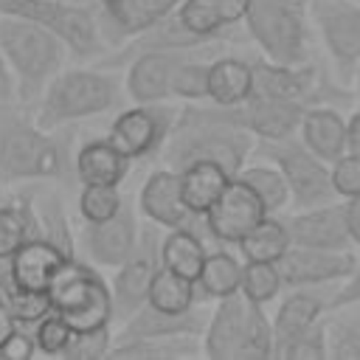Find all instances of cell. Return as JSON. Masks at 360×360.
Returning a JSON list of instances; mask_svg holds the SVG:
<instances>
[{
	"instance_id": "obj_45",
	"label": "cell",
	"mask_w": 360,
	"mask_h": 360,
	"mask_svg": "<svg viewBox=\"0 0 360 360\" xmlns=\"http://www.w3.org/2000/svg\"><path fill=\"white\" fill-rule=\"evenodd\" d=\"M34 338H37V349L45 357H62L70 338H73V326L59 315V312H48L42 321L34 323Z\"/></svg>"
},
{
	"instance_id": "obj_16",
	"label": "cell",
	"mask_w": 360,
	"mask_h": 360,
	"mask_svg": "<svg viewBox=\"0 0 360 360\" xmlns=\"http://www.w3.org/2000/svg\"><path fill=\"white\" fill-rule=\"evenodd\" d=\"M290 245H304V248H321V250H349L352 233L346 222V202H323L312 208H301L298 214L284 219Z\"/></svg>"
},
{
	"instance_id": "obj_43",
	"label": "cell",
	"mask_w": 360,
	"mask_h": 360,
	"mask_svg": "<svg viewBox=\"0 0 360 360\" xmlns=\"http://www.w3.org/2000/svg\"><path fill=\"white\" fill-rule=\"evenodd\" d=\"M278 360H326L329 357V343H326V318L287 340L278 352Z\"/></svg>"
},
{
	"instance_id": "obj_12",
	"label": "cell",
	"mask_w": 360,
	"mask_h": 360,
	"mask_svg": "<svg viewBox=\"0 0 360 360\" xmlns=\"http://www.w3.org/2000/svg\"><path fill=\"white\" fill-rule=\"evenodd\" d=\"M253 65V96L267 98H284L295 104H323L326 98L343 101L346 96L338 90H329V82L318 73L315 65H281L273 59L250 62Z\"/></svg>"
},
{
	"instance_id": "obj_46",
	"label": "cell",
	"mask_w": 360,
	"mask_h": 360,
	"mask_svg": "<svg viewBox=\"0 0 360 360\" xmlns=\"http://www.w3.org/2000/svg\"><path fill=\"white\" fill-rule=\"evenodd\" d=\"M115 338L110 326H98V329H87V332H73L62 360H101L110 354Z\"/></svg>"
},
{
	"instance_id": "obj_25",
	"label": "cell",
	"mask_w": 360,
	"mask_h": 360,
	"mask_svg": "<svg viewBox=\"0 0 360 360\" xmlns=\"http://www.w3.org/2000/svg\"><path fill=\"white\" fill-rule=\"evenodd\" d=\"M298 138L326 163H335L346 155V118L329 104H309L304 110Z\"/></svg>"
},
{
	"instance_id": "obj_5",
	"label": "cell",
	"mask_w": 360,
	"mask_h": 360,
	"mask_svg": "<svg viewBox=\"0 0 360 360\" xmlns=\"http://www.w3.org/2000/svg\"><path fill=\"white\" fill-rule=\"evenodd\" d=\"M48 295H51L53 312H59L73 326V332L110 326L115 321L110 284L93 264L79 262V256L68 259L56 270L48 287Z\"/></svg>"
},
{
	"instance_id": "obj_41",
	"label": "cell",
	"mask_w": 360,
	"mask_h": 360,
	"mask_svg": "<svg viewBox=\"0 0 360 360\" xmlns=\"http://www.w3.org/2000/svg\"><path fill=\"white\" fill-rule=\"evenodd\" d=\"M284 281L276 262H245L242 267V287L239 292L253 304H267L281 292Z\"/></svg>"
},
{
	"instance_id": "obj_56",
	"label": "cell",
	"mask_w": 360,
	"mask_h": 360,
	"mask_svg": "<svg viewBox=\"0 0 360 360\" xmlns=\"http://www.w3.org/2000/svg\"><path fill=\"white\" fill-rule=\"evenodd\" d=\"M6 267H8V262H0V276L6 273Z\"/></svg>"
},
{
	"instance_id": "obj_19",
	"label": "cell",
	"mask_w": 360,
	"mask_h": 360,
	"mask_svg": "<svg viewBox=\"0 0 360 360\" xmlns=\"http://www.w3.org/2000/svg\"><path fill=\"white\" fill-rule=\"evenodd\" d=\"M208 51V48H202ZM194 51H143L127 62L124 93L135 104H155L172 98V73Z\"/></svg>"
},
{
	"instance_id": "obj_18",
	"label": "cell",
	"mask_w": 360,
	"mask_h": 360,
	"mask_svg": "<svg viewBox=\"0 0 360 360\" xmlns=\"http://www.w3.org/2000/svg\"><path fill=\"white\" fill-rule=\"evenodd\" d=\"M183 0H98V28L107 45L118 48L169 17Z\"/></svg>"
},
{
	"instance_id": "obj_39",
	"label": "cell",
	"mask_w": 360,
	"mask_h": 360,
	"mask_svg": "<svg viewBox=\"0 0 360 360\" xmlns=\"http://www.w3.org/2000/svg\"><path fill=\"white\" fill-rule=\"evenodd\" d=\"M276 352V335H273V321L264 315L262 304H250L245 338L239 343L236 360H267Z\"/></svg>"
},
{
	"instance_id": "obj_31",
	"label": "cell",
	"mask_w": 360,
	"mask_h": 360,
	"mask_svg": "<svg viewBox=\"0 0 360 360\" xmlns=\"http://www.w3.org/2000/svg\"><path fill=\"white\" fill-rule=\"evenodd\" d=\"M242 267H245V262H239L231 250H225V248L208 250V256L202 262V270L197 276L200 298L219 301V298H225L231 292H239V287H242Z\"/></svg>"
},
{
	"instance_id": "obj_28",
	"label": "cell",
	"mask_w": 360,
	"mask_h": 360,
	"mask_svg": "<svg viewBox=\"0 0 360 360\" xmlns=\"http://www.w3.org/2000/svg\"><path fill=\"white\" fill-rule=\"evenodd\" d=\"M228 183H231V174L214 160H197V163L180 169L183 200L194 217H205Z\"/></svg>"
},
{
	"instance_id": "obj_37",
	"label": "cell",
	"mask_w": 360,
	"mask_h": 360,
	"mask_svg": "<svg viewBox=\"0 0 360 360\" xmlns=\"http://www.w3.org/2000/svg\"><path fill=\"white\" fill-rule=\"evenodd\" d=\"M236 177H242L264 202L267 214H278L284 211L292 197H290V186L281 174V169L276 163H253V166H245Z\"/></svg>"
},
{
	"instance_id": "obj_33",
	"label": "cell",
	"mask_w": 360,
	"mask_h": 360,
	"mask_svg": "<svg viewBox=\"0 0 360 360\" xmlns=\"http://www.w3.org/2000/svg\"><path fill=\"white\" fill-rule=\"evenodd\" d=\"M287 248H290V233L284 219H278L276 214H267L239 242V253L245 262H278Z\"/></svg>"
},
{
	"instance_id": "obj_54",
	"label": "cell",
	"mask_w": 360,
	"mask_h": 360,
	"mask_svg": "<svg viewBox=\"0 0 360 360\" xmlns=\"http://www.w3.org/2000/svg\"><path fill=\"white\" fill-rule=\"evenodd\" d=\"M17 326H20V323L14 321V315L8 312V307L0 301V346H3V343L11 338V332H14Z\"/></svg>"
},
{
	"instance_id": "obj_53",
	"label": "cell",
	"mask_w": 360,
	"mask_h": 360,
	"mask_svg": "<svg viewBox=\"0 0 360 360\" xmlns=\"http://www.w3.org/2000/svg\"><path fill=\"white\" fill-rule=\"evenodd\" d=\"M346 152L360 155V110L346 121Z\"/></svg>"
},
{
	"instance_id": "obj_1",
	"label": "cell",
	"mask_w": 360,
	"mask_h": 360,
	"mask_svg": "<svg viewBox=\"0 0 360 360\" xmlns=\"http://www.w3.org/2000/svg\"><path fill=\"white\" fill-rule=\"evenodd\" d=\"M253 149H256V138L239 124H233L225 107L219 104L202 107L200 101H186V107L177 110L174 127L160 155L166 166L174 172L197 160H214L231 177H236L248 166Z\"/></svg>"
},
{
	"instance_id": "obj_9",
	"label": "cell",
	"mask_w": 360,
	"mask_h": 360,
	"mask_svg": "<svg viewBox=\"0 0 360 360\" xmlns=\"http://www.w3.org/2000/svg\"><path fill=\"white\" fill-rule=\"evenodd\" d=\"M160 239H163L160 225H155V222L141 225L132 253L115 267L110 290H112V315L118 323H124L132 312H138L146 304L149 284L163 264L160 262Z\"/></svg>"
},
{
	"instance_id": "obj_38",
	"label": "cell",
	"mask_w": 360,
	"mask_h": 360,
	"mask_svg": "<svg viewBox=\"0 0 360 360\" xmlns=\"http://www.w3.org/2000/svg\"><path fill=\"white\" fill-rule=\"evenodd\" d=\"M208 73L211 62L200 56H186L172 73V98L180 101H208Z\"/></svg>"
},
{
	"instance_id": "obj_2",
	"label": "cell",
	"mask_w": 360,
	"mask_h": 360,
	"mask_svg": "<svg viewBox=\"0 0 360 360\" xmlns=\"http://www.w3.org/2000/svg\"><path fill=\"white\" fill-rule=\"evenodd\" d=\"M20 112H0V183L65 180L73 172L70 138L53 135Z\"/></svg>"
},
{
	"instance_id": "obj_26",
	"label": "cell",
	"mask_w": 360,
	"mask_h": 360,
	"mask_svg": "<svg viewBox=\"0 0 360 360\" xmlns=\"http://www.w3.org/2000/svg\"><path fill=\"white\" fill-rule=\"evenodd\" d=\"M129 158L118 152L107 138L84 141L73 155V172L79 183H101V186H121L129 174Z\"/></svg>"
},
{
	"instance_id": "obj_35",
	"label": "cell",
	"mask_w": 360,
	"mask_h": 360,
	"mask_svg": "<svg viewBox=\"0 0 360 360\" xmlns=\"http://www.w3.org/2000/svg\"><path fill=\"white\" fill-rule=\"evenodd\" d=\"M37 205V217H39V233L42 239H48L53 248H59L68 259H76V233L73 225L65 214V205L56 194L45 191L39 197H34Z\"/></svg>"
},
{
	"instance_id": "obj_50",
	"label": "cell",
	"mask_w": 360,
	"mask_h": 360,
	"mask_svg": "<svg viewBox=\"0 0 360 360\" xmlns=\"http://www.w3.org/2000/svg\"><path fill=\"white\" fill-rule=\"evenodd\" d=\"M214 6H217V11H219L222 22L231 28V25L245 22L248 8H250V0H214Z\"/></svg>"
},
{
	"instance_id": "obj_32",
	"label": "cell",
	"mask_w": 360,
	"mask_h": 360,
	"mask_svg": "<svg viewBox=\"0 0 360 360\" xmlns=\"http://www.w3.org/2000/svg\"><path fill=\"white\" fill-rule=\"evenodd\" d=\"M200 301V290H197V281L169 270L160 264V270L155 273L152 284H149V298L146 304L163 309V312H186L191 307H197Z\"/></svg>"
},
{
	"instance_id": "obj_6",
	"label": "cell",
	"mask_w": 360,
	"mask_h": 360,
	"mask_svg": "<svg viewBox=\"0 0 360 360\" xmlns=\"http://www.w3.org/2000/svg\"><path fill=\"white\" fill-rule=\"evenodd\" d=\"M307 11L309 8L284 0H250L245 28L264 53V59L281 65H301L309 53Z\"/></svg>"
},
{
	"instance_id": "obj_24",
	"label": "cell",
	"mask_w": 360,
	"mask_h": 360,
	"mask_svg": "<svg viewBox=\"0 0 360 360\" xmlns=\"http://www.w3.org/2000/svg\"><path fill=\"white\" fill-rule=\"evenodd\" d=\"M329 312V298L318 292V287H295V292H290L276 315H273V335H276V352L292 340L295 335H301L304 329H309L312 323H318L321 318H326ZM273 352V357H276Z\"/></svg>"
},
{
	"instance_id": "obj_30",
	"label": "cell",
	"mask_w": 360,
	"mask_h": 360,
	"mask_svg": "<svg viewBox=\"0 0 360 360\" xmlns=\"http://www.w3.org/2000/svg\"><path fill=\"white\" fill-rule=\"evenodd\" d=\"M39 233V217L34 197L22 194L8 205H0V262H8L17 248H22L28 239H37Z\"/></svg>"
},
{
	"instance_id": "obj_52",
	"label": "cell",
	"mask_w": 360,
	"mask_h": 360,
	"mask_svg": "<svg viewBox=\"0 0 360 360\" xmlns=\"http://www.w3.org/2000/svg\"><path fill=\"white\" fill-rule=\"evenodd\" d=\"M343 202H346V222H349L352 242L360 245V194H357V197H349V200H343Z\"/></svg>"
},
{
	"instance_id": "obj_8",
	"label": "cell",
	"mask_w": 360,
	"mask_h": 360,
	"mask_svg": "<svg viewBox=\"0 0 360 360\" xmlns=\"http://www.w3.org/2000/svg\"><path fill=\"white\" fill-rule=\"evenodd\" d=\"M256 152L281 169L290 186L292 205L298 211L340 200L332 186V163H326L312 149H307L298 135L284 141H256Z\"/></svg>"
},
{
	"instance_id": "obj_36",
	"label": "cell",
	"mask_w": 360,
	"mask_h": 360,
	"mask_svg": "<svg viewBox=\"0 0 360 360\" xmlns=\"http://www.w3.org/2000/svg\"><path fill=\"white\" fill-rule=\"evenodd\" d=\"M0 301L8 307V312L14 315V321L20 326H34L48 312H53L51 295L48 292H39V290H25V287L14 284L11 276H8V267L0 276Z\"/></svg>"
},
{
	"instance_id": "obj_17",
	"label": "cell",
	"mask_w": 360,
	"mask_h": 360,
	"mask_svg": "<svg viewBox=\"0 0 360 360\" xmlns=\"http://www.w3.org/2000/svg\"><path fill=\"white\" fill-rule=\"evenodd\" d=\"M233 124L248 129L256 141H284L298 135L304 104L284 101V98H267V96H250L245 104L225 107Z\"/></svg>"
},
{
	"instance_id": "obj_44",
	"label": "cell",
	"mask_w": 360,
	"mask_h": 360,
	"mask_svg": "<svg viewBox=\"0 0 360 360\" xmlns=\"http://www.w3.org/2000/svg\"><path fill=\"white\" fill-rule=\"evenodd\" d=\"M326 343L332 360H360V318L326 321Z\"/></svg>"
},
{
	"instance_id": "obj_3",
	"label": "cell",
	"mask_w": 360,
	"mask_h": 360,
	"mask_svg": "<svg viewBox=\"0 0 360 360\" xmlns=\"http://www.w3.org/2000/svg\"><path fill=\"white\" fill-rule=\"evenodd\" d=\"M0 53L14 70L17 101L31 104L39 101L48 82L62 70L68 48L42 25L22 17L0 14Z\"/></svg>"
},
{
	"instance_id": "obj_14",
	"label": "cell",
	"mask_w": 360,
	"mask_h": 360,
	"mask_svg": "<svg viewBox=\"0 0 360 360\" xmlns=\"http://www.w3.org/2000/svg\"><path fill=\"white\" fill-rule=\"evenodd\" d=\"M284 287H323L335 281H346L357 259L352 250H321V248H304V245H290L284 256L276 262Z\"/></svg>"
},
{
	"instance_id": "obj_13",
	"label": "cell",
	"mask_w": 360,
	"mask_h": 360,
	"mask_svg": "<svg viewBox=\"0 0 360 360\" xmlns=\"http://www.w3.org/2000/svg\"><path fill=\"white\" fill-rule=\"evenodd\" d=\"M264 217L267 208L262 197L242 177H231L219 200L205 214V233L219 245H239Z\"/></svg>"
},
{
	"instance_id": "obj_47",
	"label": "cell",
	"mask_w": 360,
	"mask_h": 360,
	"mask_svg": "<svg viewBox=\"0 0 360 360\" xmlns=\"http://www.w3.org/2000/svg\"><path fill=\"white\" fill-rule=\"evenodd\" d=\"M332 186L340 200L360 194V155L346 152L332 163Z\"/></svg>"
},
{
	"instance_id": "obj_4",
	"label": "cell",
	"mask_w": 360,
	"mask_h": 360,
	"mask_svg": "<svg viewBox=\"0 0 360 360\" xmlns=\"http://www.w3.org/2000/svg\"><path fill=\"white\" fill-rule=\"evenodd\" d=\"M121 84L110 70L101 68H70L59 70L39 96L37 124L59 129L70 121L110 112L121 104Z\"/></svg>"
},
{
	"instance_id": "obj_34",
	"label": "cell",
	"mask_w": 360,
	"mask_h": 360,
	"mask_svg": "<svg viewBox=\"0 0 360 360\" xmlns=\"http://www.w3.org/2000/svg\"><path fill=\"white\" fill-rule=\"evenodd\" d=\"M194 343L191 335H180V338H127V340H115L107 357L115 360H166V357H186L194 354Z\"/></svg>"
},
{
	"instance_id": "obj_51",
	"label": "cell",
	"mask_w": 360,
	"mask_h": 360,
	"mask_svg": "<svg viewBox=\"0 0 360 360\" xmlns=\"http://www.w3.org/2000/svg\"><path fill=\"white\" fill-rule=\"evenodd\" d=\"M14 101H17V79H14V70L8 68L6 56L0 53V110H6Z\"/></svg>"
},
{
	"instance_id": "obj_23",
	"label": "cell",
	"mask_w": 360,
	"mask_h": 360,
	"mask_svg": "<svg viewBox=\"0 0 360 360\" xmlns=\"http://www.w3.org/2000/svg\"><path fill=\"white\" fill-rule=\"evenodd\" d=\"M65 262H68V256L59 248H53L42 236H37V239H28L22 248H17V253L8 259V276L14 284H20L25 290L48 292L56 270Z\"/></svg>"
},
{
	"instance_id": "obj_55",
	"label": "cell",
	"mask_w": 360,
	"mask_h": 360,
	"mask_svg": "<svg viewBox=\"0 0 360 360\" xmlns=\"http://www.w3.org/2000/svg\"><path fill=\"white\" fill-rule=\"evenodd\" d=\"M354 82H357V96H360V68H357V73H354Z\"/></svg>"
},
{
	"instance_id": "obj_11",
	"label": "cell",
	"mask_w": 360,
	"mask_h": 360,
	"mask_svg": "<svg viewBox=\"0 0 360 360\" xmlns=\"http://www.w3.org/2000/svg\"><path fill=\"white\" fill-rule=\"evenodd\" d=\"M309 14L335 70L352 79L360 68V0H312Z\"/></svg>"
},
{
	"instance_id": "obj_40",
	"label": "cell",
	"mask_w": 360,
	"mask_h": 360,
	"mask_svg": "<svg viewBox=\"0 0 360 360\" xmlns=\"http://www.w3.org/2000/svg\"><path fill=\"white\" fill-rule=\"evenodd\" d=\"M177 20L183 22V28L188 34H194L197 39H222L225 37V22L214 6V0H183L174 8Z\"/></svg>"
},
{
	"instance_id": "obj_49",
	"label": "cell",
	"mask_w": 360,
	"mask_h": 360,
	"mask_svg": "<svg viewBox=\"0 0 360 360\" xmlns=\"http://www.w3.org/2000/svg\"><path fill=\"white\" fill-rule=\"evenodd\" d=\"M354 304H360V262H357L354 273L346 278V284L332 292V298H329V312H332V309H343V307H354Z\"/></svg>"
},
{
	"instance_id": "obj_48",
	"label": "cell",
	"mask_w": 360,
	"mask_h": 360,
	"mask_svg": "<svg viewBox=\"0 0 360 360\" xmlns=\"http://www.w3.org/2000/svg\"><path fill=\"white\" fill-rule=\"evenodd\" d=\"M37 352L39 349H37L34 326H17L11 338L0 346V360H31Z\"/></svg>"
},
{
	"instance_id": "obj_10",
	"label": "cell",
	"mask_w": 360,
	"mask_h": 360,
	"mask_svg": "<svg viewBox=\"0 0 360 360\" xmlns=\"http://www.w3.org/2000/svg\"><path fill=\"white\" fill-rule=\"evenodd\" d=\"M174 118H177V110L166 107L163 101L132 104L112 118L107 141L118 152H124L129 160L152 158V155H160V149L174 127Z\"/></svg>"
},
{
	"instance_id": "obj_21",
	"label": "cell",
	"mask_w": 360,
	"mask_h": 360,
	"mask_svg": "<svg viewBox=\"0 0 360 360\" xmlns=\"http://www.w3.org/2000/svg\"><path fill=\"white\" fill-rule=\"evenodd\" d=\"M250 304L253 301H248L242 292H231L214 304L202 332V352L211 360H236L239 343L245 338Z\"/></svg>"
},
{
	"instance_id": "obj_20",
	"label": "cell",
	"mask_w": 360,
	"mask_h": 360,
	"mask_svg": "<svg viewBox=\"0 0 360 360\" xmlns=\"http://www.w3.org/2000/svg\"><path fill=\"white\" fill-rule=\"evenodd\" d=\"M138 211L143 214L146 222H155L160 228H177V225H191V219H202L194 217L183 200V186H180V172L174 169H155L141 191H138Z\"/></svg>"
},
{
	"instance_id": "obj_15",
	"label": "cell",
	"mask_w": 360,
	"mask_h": 360,
	"mask_svg": "<svg viewBox=\"0 0 360 360\" xmlns=\"http://www.w3.org/2000/svg\"><path fill=\"white\" fill-rule=\"evenodd\" d=\"M138 233H141V225H138L135 205L129 200H124V205L115 217L101 219V222H84L79 242L93 264L115 270L132 253Z\"/></svg>"
},
{
	"instance_id": "obj_22",
	"label": "cell",
	"mask_w": 360,
	"mask_h": 360,
	"mask_svg": "<svg viewBox=\"0 0 360 360\" xmlns=\"http://www.w3.org/2000/svg\"><path fill=\"white\" fill-rule=\"evenodd\" d=\"M208 315L205 309L191 307L186 312H163L152 304H143L138 312H132L115 340H127V338H180V335H191V338H200L205 332V323H208Z\"/></svg>"
},
{
	"instance_id": "obj_7",
	"label": "cell",
	"mask_w": 360,
	"mask_h": 360,
	"mask_svg": "<svg viewBox=\"0 0 360 360\" xmlns=\"http://www.w3.org/2000/svg\"><path fill=\"white\" fill-rule=\"evenodd\" d=\"M0 14L22 17L48 28L79 59L101 56L107 48L96 14L68 0H0Z\"/></svg>"
},
{
	"instance_id": "obj_42",
	"label": "cell",
	"mask_w": 360,
	"mask_h": 360,
	"mask_svg": "<svg viewBox=\"0 0 360 360\" xmlns=\"http://www.w3.org/2000/svg\"><path fill=\"white\" fill-rule=\"evenodd\" d=\"M121 186H101V183H84L79 191V217L82 222H101L121 211L124 205Z\"/></svg>"
},
{
	"instance_id": "obj_29",
	"label": "cell",
	"mask_w": 360,
	"mask_h": 360,
	"mask_svg": "<svg viewBox=\"0 0 360 360\" xmlns=\"http://www.w3.org/2000/svg\"><path fill=\"white\" fill-rule=\"evenodd\" d=\"M208 256V248H205V239L197 228L191 225H177V228H169L160 239V262L163 267L197 281L200 270H202V262Z\"/></svg>"
},
{
	"instance_id": "obj_27",
	"label": "cell",
	"mask_w": 360,
	"mask_h": 360,
	"mask_svg": "<svg viewBox=\"0 0 360 360\" xmlns=\"http://www.w3.org/2000/svg\"><path fill=\"white\" fill-rule=\"evenodd\" d=\"M253 96V65L236 56L211 59L208 73V101L219 107L245 104Z\"/></svg>"
}]
</instances>
